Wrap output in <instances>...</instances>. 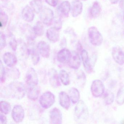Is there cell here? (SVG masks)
Listing matches in <instances>:
<instances>
[{"label":"cell","mask_w":124,"mask_h":124,"mask_svg":"<svg viewBox=\"0 0 124 124\" xmlns=\"http://www.w3.org/2000/svg\"><path fill=\"white\" fill-rule=\"evenodd\" d=\"M77 80L78 83L80 87H83L85 85L86 81V77L85 74L83 71H79V72L78 73Z\"/></svg>","instance_id":"obj_32"},{"label":"cell","mask_w":124,"mask_h":124,"mask_svg":"<svg viewBox=\"0 0 124 124\" xmlns=\"http://www.w3.org/2000/svg\"><path fill=\"white\" fill-rule=\"evenodd\" d=\"M71 54V51L67 48H63L58 52L57 58L58 61L62 63H68Z\"/></svg>","instance_id":"obj_20"},{"label":"cell","mask_w":124,"mask_h":124,"mask_svg":"<svg viewBox=\"0 0 124 124\" xmlns=\"http://www.w3.org/2000/svg\"><path fill=\"white\" fill-rule=\"evenodd\" d=\"M8 21V16L7 14L0 10V26L1 28H4L5 27Z\"/></svg>","instance_id":"obj_33"},{"label":"cell","mask_w":124,"mask_h":124,"mask_svg":"<svg viewBox=\"0 0 124 124\" xmlns=\"http://www.w3.org/2000/svg\"><path fill=\"white\" fill-rule=\"evenodd\" d=\"M68 63L69 66L73 69L77 70L80 68L81 65V59L77 52L71 51V54Z\"/></svg>","instance_id":"obj_12"},{"label":"cell","mask_w":124,"mask_h":124,"mask_svg":"<svg viewBox=\"0 0 124 124\" xmlns=\"http://www.w3.org/2000/svg\"><path fill=\"white\" fill-rule=\"evenodd\" d=\"M0 82L3 83L5 80L6 71L4 65L3 64L2 61H0Z\"/></svg>","instance_id":"obj_36"},{"label":"cell","mask_w":124,"mask_h":124,"mask_svg":"<svg viewBox=\"0 0 124 124\" xmlns=\"http://www.w3.org/2000/svg\"><path fill=\"white\" fill-rule=\"evenodd\" d=\"M55 102V95L50 91H46L43 93L39 99V103L40 106L45 109L51 107Z\"/></svg>","instance_id":"obj_4"},{"label":"cell","mask_w":124,"mask_h":124,"mask_svg":"<svg viewBox=\"0 0 124 124\" xmlns=\"http://www.w3.org/2000/svg\"><path fill=\"white\" fill-rule=\"evenodd\" d=\"M91 91L93 96L98 98L103 95L105 92V87L103 82L99 79H96L92 82Z\"/></svg>","instance_id":"obj_5"},{"label":"cell","mask_w":124,"mask_h":124,"mask_svg":"<svg viewBox=\"0 0 124 124\" xmlns=\"http://www.w3.org/2000/svg\"><path fill=\"white\" fill-rule=\"evenodd\" d=\"M123 20H124V11H123Z\"/></svg>","instance_id":"obj_42"},{"label":"cell","mask_w":124,"mask_h":124,"mask_svg":"<svg viewBox=\"0 0 124 124\" xmlns=\"http://www.w3.org/2000/svg\"><path fill=\"white\" fill-rule=\"evenodd\" d=\"M59 76L60 80L63 85H68L70 84L69 75L66 71L64 70H62L59 72Z\"/></svg>","instance_id":"obj_27"},{"label":"cell","mask_w":124,"mask_h":124,"mask_svg":"<svg viewBox=\"0 0 124 124\" xmlns=\"http://www.w3.org/2000/svg\"><path fill=\"white\" fill-rule=\"evenodd\" d=\"M0 121L1 124H6L8 122V120L6 116L2 114H0Z\"/></svg>","instance_id":"obj_40"},{"label":"cell","mask_w":124,"mask_h":124,"mask_svg":"<svg viewBox=\"0 0 124 124\" xmlns=\"http://www.w3.org/2000/svg\"><path fill=\"white\" fill-rule=\"evenodd\" d=\"M37 49L43 58H49L50 54V45L46 42L43 41L39 42L37 45Z\"/></svg>","instance_id":"obj_13"},{"label":"cell","mask_w":124,"mask_h":124,"mask_svg":"<svg viewBox=\"0 0 124 124\" xmlns=\"http://www.w3.org/2000/svg\"><path fill=\"white\" fill-rule=\"evenodd\" d=\"M32 28L34 33L36 36H41L43 34L44 27L41 22H37Z\"/></svg>","instance_id":"obj_30"},{"label":"cell","mask_w":124,"mask_h":124,"mask_svg":"<svg viewBox=\"0 0 124 124\" xmlns=\"http://www.w3.org/2000/svg\"><path fill=\"white\" fill-rule=\"evenodd\" d=\"M54 27L58 30H60L62 27V22L60 18H56L54 19Z\"/></svg>","instance_id":"obj_38"},{"label":"cell","mask_w":124,"mask_h":124,"mask_svg":"<svg viewBox=\"0 0 124 124\" xmlns=\"http://www.w3.org/2000/svg\"><path fill=\"white\" fill-rule=\"evenodd\" d=\"M6 91L12 98L21 99L25 96L27 90L23 83L15 81L11 83L7 86Z\"/></svg>","instance_id":"obj_1"},{"label":"cell","mask_w":124,"mask_h":124,"mask_svg":"<svg viewBox=\"0 0 124 124\" xmlns=\"http://www.w3.org/2000/svg\"><path fill=\"white\" fill-rule=\"evenodd\" d=\"M80 55L84 68L86 72L88 74L92 73L93 71V68L90 61L87 51L85 49H82L80 51Z\"/></svg>","instance_id":"obj_11"},{"label":"cell","mask_w":124,"mask_h":124,"mask_svg":"<svg viewBox=\"0 0 124 124\" xmlns=\"http://www.w3.org/2000/svg\"><path fill=\"white\" fill-rule=\"evenodd\" d=\"M11 110V106L10 103L6 101H0V112L5 115H8Z\"/></svg>","instance_id":"obj_31"},{"label":"cell","mask_w":124,"mask_h":124,"mask_svg":"<svg viewBox=\"0 0 124 124\" xmlns=\"http://www.w3.org/2000/svg\"><path fill=\"white\" fill-rule=\"evenodd\" d=\"M39 17L42 23L47 26H50L54 19L53 11L50 8H45L40 13Z\"/></svg>","instance_id":"obj_6"},{"label":"cell","mask_w":124,"mask_h":124,"mask_svg":"<svg viewBox=\"0 0 124 124\" xmlns=\"http://www.w3.org/2000/svg\"><path fill=\"white\" fill-rule=\"evenodd\" d=\"M6 46V38L4 33L0 32V50L4 49Z\"/></svg>","instance_id":"obj_35"},{"label":"cell","mask_w":124,"mask_h":124,"mask_svg":"<svg viewBox=\"0 0 124 124\" xmlns=\"http://www.w3.org/2000/svg\"><path fill=\"white\" fill-rule=\"evenodd\" d=\"M88 34L90 42L93 45L99 46L102 44L103 40V36L96 27H90L88 29Z\"/></svg>","instance_id":"obj_3"},{"label":"cell","mask_w":124,"mask_h":124,"mask_svg":"<svg viewBox=\"0 0 124 124\" xmlns=\"http://www.w3.org/2000/svg\"><path fill=\"white\" fill-rule=\"evenodd\" d=\"M49 82L51 86L54 88H57L61 86L59 75L55 69H52L48 72Z\"/></svg>","instance_id":"obj_9"},{"label":"cell","mask_w":124,"mask_h":124,"mask_svg":"<svg viewBox=\"0 0 124 124\" xmlns=\"http://www.w3.org/2000/svg\"><path fill=\"white\" fill-rule=\"evenodd\" d=\"M25 82L27 87L38 85V75L34 68H29L27 72L25 77Z\"/></svg>","instance_id":"obj_7"},{"label":"cell","mask_w":124,"mask_h":124,"mask_svg":"<svg viewBox=\"0 0 124 124\" xmlns=\"http://www.w3.org/2000/svg\"><path fill=\"white\" fill-rule=\"evenodd\" d=\"M10 47L13 51H16L17 48V42L16 38L12 37L9 42Z\"/></svg>","instance_id":"obj_37"},{"label":"cell","mask_w":124,"mask_h":124,"mask_svg":"<svg viewBox=\"0 0 124 124\" xmlns=\"http://www.w3.org/2000/svg\"><path fill=\"white\" fill-rule=\"evenodd\" d=\"M30 7L35 13H40L43 9L42 0H32L30 2Z\"/></svg>","instance_id":"obj_26"},{"label":"cell","mask_w":124,"mask_h":124,"mask_svg":"<svg viewBox=\"0 0 124 124\" xmlns=\"http://www.w3.org/2000/svg\"><path fill=\"white\" fill-rule=\"evenodd\" d=\"M115 96L114 93L110 91L107 90L104 93V100L107 106L111 104L114 101Z\"/></svg>","instance_id":"obj_28"},{"label":"cell","mask_w":124,"mask_h":124,"mask_svg":"<svg viewBox=\"0 0 124 124\" xmlns=\"http://www.w3.org/2000/svg\"><path fill=\"white\" fill-rule=\"evenodd\" d=\"M27 54L31 56L32 63L34 65H37L40 60L39 53L37 50L34 48L31 47L27 49Z\"/></svg>","instance_id":"obj_23"},{"label":"cell","mask_w":124,"mask_h":124,"mask_svg":"<svg viewBox=\"0 0 124 124\" xmlns=\"http://www.w3.org/2000/svg\"><path fill=\"white\" fill-rule=\"evenodd\" d=\"M3 62L8 67L10 68L14 67L17 63V57L13 54L6 52L3 55Z\"/></svg>","instance_id":"obj_16"},{"label":"cell","mask_w":124,"mask_h":124,"mask_svg":"<svg viewBox=\"0 0 124 124\" xmlns=\"http://www.w3.org/2000/svg\"><path fill=\"white\" fill-rule=\"evenodd\" d=\"M35 12L30 6H27L22 11V16L25 21L28 22H32L35 17Z\"/></svg>","instance_id":"obj_17"},{"label":"cell","mask_w":124,"mask_h":124,"mask_svg":"<svg viewBox=\"0 0 124 124\" xmlns=\"http://www.w3.org/2000/svg\"><path fill=\"white\" fill-rule=\"evenodd\" d=\"M51 123L54 124L62 123V115L60 109L56 107L52 109L50 113Z\"/></svg>","instance_id":"obj_14"},{"label":"cell","mask_w":124,"mask_h":124,"mask_svg":"<svg viewBox=\"0 0 124 124\" xmlns=\"http://www.w3.org/2000/svg\"><path fill=\"white\" fill-rule=\"evenodd\" d=\"M89 115L88 108L85 102L80 100L74 109V118L77 122L83 123L87 121Z\"/></svg>","instance_id":"obj_2"},{"label":"cell","mask_w":124,"mask_h":124,"mask_svg":"<svg viewBox=\"0 0 124 124\" xmlns=\"http://www.w3.org/2000/svg\"><path fill=\"white\" fill-rule=\"evenodd\" d=\"M123 0H109V1L111 2V3L113 4H117L118 2H122Z\"/></svg>","instance_id":"obj_41"},{"label":"cell","mask_w":124,"mask_h":124,"mask_svg":"<svg viewBox=\"0 0 124 124\" xmlns=\"http://www.w3.org/2000/svg\"><path fill=\"white\" fill-rule=\"evenodd\" d=\"M69 95L71 101L74 104H76L80 101V94L79 90L76 88H70L69 90Z\"/></svg>","instance_id":"obj_25"},{"label":"cell","mask_w":124,"mask_h":124,"mask_svg":"<svg viewBox=\"0 0 124 124\" xmlns=\"http://www.w3.org/2000/svg\"><path fill=\"white\" fill-rule=\"evenodd\" d=\"M112 56L117 63L120 65L124 64V53L120 47L116 46L112 48Z\"/></svg>","instance_id":"obj_10"},{"label":"cell","mask_w":124,"mask_h":124,"mask_svg":"<svg viewBox=\"0 0 124 124\" xmlns=\"http://www.w3.org/2000/svg\"><path fill=\"white\" fill-rule=\"evenodd\" d=\"M83 0V1H86L87 0Z\"/></svg>","instance_id":"obj_44"},{"label":"cell","mask_w":124,"mask_h":124,"mask_svg":"<svg viewBox=\"0 0 124 124\" xmlns=\"http://www.w3.org/2000/svg\"><path fill=\"white\" fill-rule=\"evenodd\" d=\"M27 95L30 100L36 101L40 93V89L38 85L27 87Z\"/></svg>","instance_id":"obj_21"},{"label":"cell","mask_w":124,"mask_h":124,"mask_svg":"<svg viewBox=\"0 0 124 124\" xmlns=\"http://www.w3.org/2000/svg\"><path fill=\"white\" fill-rule=\"evenodd\" d=\"M71 4L68 1H64L59 5L57 9L59 13L63 17H68L71 11Z\"/></svg>","instance_id":"obj_19"},{"label":"cell","mask_w":124,"mask_h":124,"mask_svg":"<svg viewBox=\"0 0 124 124\" xmlns=\"http://www.w3.org/2000/svg\"><path fill=\"white\" fill-rule=\"evenodd\" d=\"M11 115L13 119L16 123H19L22 122L25 116L23 107L20 105H15L12 109Z\"/></svg>","instance_id":"obj_8"},{"label":"cell","mask_w":124,"mask_h":124,"mask_svg":"<svg viewBox=\"0 0 124 124\" xmlns=\"http://www.w3.org/2000/svg\"><path fill=\"white\" fill-rule=\"evenodd\" d=\"M8 74V76L9 75L13 79H18L20 77V73L19 70L16 68L12 67L11 69L9 70Z\"/></svg>","instance_id":"obj_34"},{"label":"cell","mask_w":124,"mask_h":124,"mask_svg":"<svg viewBox=\"0 0 124 124\" xmlns=\"http://www.w3.org/2000/svg\"><path fill=\"white\" fill-rule=\"evenodd\" d=\"M59 31L54 27L48 29L46 32V36L48 39L53 43H56L59 41L60 39Z\"/></svg>","instance_id":"obj_22"},{"label":"cell","mask_w":124,"mask_h":124,"mask_svg":"<svg viewBox=\"0 0 124 124\" xmlns=\"http://www.w3.org/2000/svg\"><path fill=\"white\" fill-rule=\"evenodd\" d=\"M117 104L119 106H122L124 104V85H122L117 93L116 98Z\"/></svg>","instance_id":"obj_29"},{"label":"cell","mask_w":124,"mask_h":124,"mask_svg":"<svg viewBox=\"0 0 124 124\" xmlns=\"http://www.w3.org/2000/svg\"><path fill=\"white\" fill-rule=\"evenodd\" d=\"M83 5L79 0H74L72 2L71 6V11L72 16L74 18H76L79 16L83 11Z\"/></svg>","instance_id":"obj_15"},{"label":"cell","mask_w":124,"mask_h":124,"mask_svg":"<svg viewBox=\"0 0 124 124\" xmlns=\"http://www.w3.org/2000/svg\"><path fill=\"white\" fill-rule=\"evenodd\" d=\"M59 102L63 108L68 110L71 106V99L69 95L64 91H61L59 93Z\"/></svg>","instance_id":"obj_18"},{"label":"cell","mask_w":124,"mask_h":124,"mask_svg":"<svg viewBox=\"0 0 124 124\" xmlns=\"http://www.w3.org/2000/svg\"><path fill=\"white\" fill-rule=\"evenodd\" d=\"M45 1L49 5L52 7H55L59 2V0H45Z\"/></svg>","instance_id":"obj_39"},{"label":"cell","mask_w":124,"mask_h":124,"mask_svg":"<svg viewBox=\"0 0 124 124\" xmlns=\"http://www.w3.org/2000/svg\"><path fill=\"white\" fill-rule=\"evenodd\" d=\"M2 0V1H6L8 0Z\"/></svg>","instance_id":"obj_43"},{"label":"cell","mask_w":124,"mask_h":124,"mask_svg":"<svg viewBox=\"0 0 124 124\" xmlns=\"http://www.w3.org/2000/svg\"><path fill=\"white\" fill-rule=\"evenodd\" d=\"M101 11V7L99 3L97 1H95L90 9V15L93 18H95L99 16Z\"/></svg>","instance_id":"obj_24"}]
</instances>
